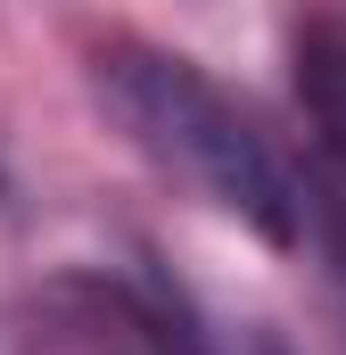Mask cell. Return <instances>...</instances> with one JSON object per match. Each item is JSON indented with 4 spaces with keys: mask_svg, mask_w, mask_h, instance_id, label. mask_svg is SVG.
Returning <instances> with one entry per match:
<instances>
[{
    "mask_svg": "<svg viewBox=\"0 0 346 355\" xmlns=\"http://www.w3.org/2000/svg\"><path fill=\"white\" fill-rule=\"evenodd\" d=\"M289 67H297V107L313 124V149L346 174V8H313L297 25Z\"/></svg>",
    "mask_w": 346,
    "mask_h": 355,
    "instance_id": "cell-2",
    "label": "cell"
},
{
    "mask_svg": "<svg viewBox=\"0 0 346 355\" xmlns=\"http://www.w3.org/2000/svg\"><path fill=\"white\" fill-rule=\"evenodd\" d=\"M248 355H289V347H280V339H256V347H248Z\"/></svg>",
    "mask_w": 346,
    "mask_h": 355,
    "instance_id": "cell-3",
    "label": "cell"
},
{
    "mask_svg": "<svg viewBox=\"0 0 346 355\" xmlns=\"http://www.w3.org/2000/svg\"><path fill=\"white\" fill-rule=\"evenodd\" d=\"M99 99L132 132L140 157H157L173 182H190L231 223H248L264 248H297L305 240V198H297L289 166H280V149L256 132V116L198 58L149 50V42H116V50H99Z\"/></svg>",
    "mask_w": 346,
    "mask_h": 355,
    "instance_id": "cell-1",
    "label": "cell"
}]
</instances>
